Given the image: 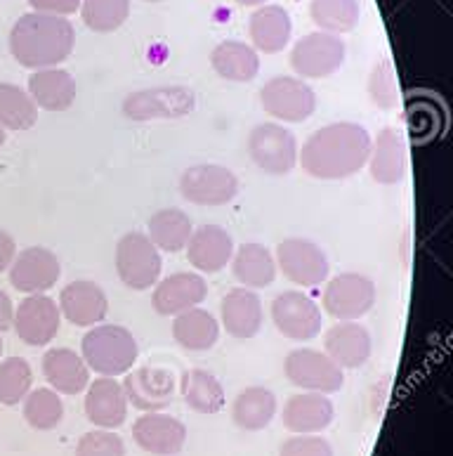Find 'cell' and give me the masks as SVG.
<instances>
[{
  "instance_id": "obj_1",
  "label": "cell",
  "mask_w": 453,
  "mask_h": 456,
  "mask_svg": "<svg viewBox=\"0 0 453 456\" xmlns=\"http://www.w3.org/2000/svg\"><path fill=\"white\" fill-rule=\"evenodd\" d=\"M371 142L368 130L359 123H328L307 137L298 161L317 180H347L368 164Z\"/></svg>"
},
{
  "instance_id": "obj_2",
  "label": "cell",
  "mask_w": 453,
  "mask_h": 456,
  "mask_svg": "<svg viewBox=\"0 0 453 456\" xmlns=\"http://www.w3.org/2000/svg\"><path fill=\"white\" fill-rule=\"evenodd\" d=\"M74 45L76 31L67 17L27 12L10 31V53L21 67L34 71L60 67L74 53Z\"/></svg>"
},
{
  "instance_id": "obj_3",
  "label": "cell",
  "mask_w": 453,
  "mask_h": 456,
  "mask_svg": "<svg viewBox=\"0 0 453 456\" xmlns=\"http://www.w3.org/2000/svg\"><path fill=\"white\" fill-rule=\"evenodd\" d=\"M140 346L135 336L118 324H97L83 336L81 357L85 360L90 371L100 376H125L135 367Z\"/></svg>"
},
{
  "instance_id": "obj_4",
  "label": "cell",
  "mask_w": 453,
  "mask_h": 456,
  "mask_svg": "<svg viewBox=\"0 0 453 456\" xmlns=\"http://www.w3.org/2000/svg\"><path fill=\"white\" fill-rule=\"evenodd\" d=\"M161 253L142 232H128L116 244V273L133 291H147L161 277Z\"/></svg>"
},
{
  "instance_id": "obj_5",
  "label": "cell",
  "mask_w": 453,
  "mask_h": 456,
  "mask_svg": "<svg viewBox=\"0 0 453 456\" xmlns=\"http://www.w3.org/2000/svg\"><path fill=\"white\" fill-rule=\"evenodd\" d=\"M197 107V93L184 86H161L130 93L121 104L128 121H161V118H182Z\"/></svg>"
},
{
  "instance_id": "obj_6",
  "label": "cell",
  "mask_w": 453,
  "mask_h": 456,
  "mask_svg": "<svg viewBox=\"0 0 453 456\" xmlns=\"http://www.w3.org/2000/svg\"><path fill=\"white\" fill-rule=\"evenodd\" d=\"M298 140L279 123H260L248 135L253 164L267 175H288L298 164Z\"/></svg>"
},
{
  "instance_id": "obj_7",
  "label": "cell",
  "mask_w": 453,
  "mask_h": 456,
  "mask_svg": "<svg viewBox=\"0 0 453 456\" xmlns=\"http://www.w3.org/2000/svg\"><path fill=\"white\" fill-rule=\"evenodd\" d=\"M286 379L300 390L307 393H321L331 395L345 386V374L336 362L326 353L311 350V347H298L288 353L284 362Z\"/></svg>"
},
{
  "instance_id": "obj_8",
  "label": "cell",
  "mask_w": 453,
  "mask_h": 456,
  "mask_svg": "<svg viewBox=\"0 0 453 456\" xmlns=\"http://www.w3.org/2000/svg\"><path fill=\"white\" fill-rule=\"evenodd\" d=\"M263 110L284 123L307 121L317 110V93L293 76H274L260 90Z\"/></svg>"
},
{
  "instance_id": "obj_9",
  "label": "cell",
  "mask_w": 453,
  "mask_h": 456,
  "mask_svg": "<svg viewBox=\"0 0 453 456\" xmlns=\"http://www.w3.org/2000/svg\"><path fill=\"white\" fill-rule=\"evenodd\" d=\"M345 41H340V36L314 31L293 45L291 67L300 78H326L345 64Z\"/></svg>"
},
{
  "instance_id": "obj_10",
  "label": "cell",
  "mask_w": 453,
  "mask_h": 456,
  "mask_svg": "<svg viewBox=\"0 0 453 456\" xmlns=\"http://www.w3.org/2000/svg\"><path fill=\"white\" fill-rule=\"evenodd\" d=\"M376 284L366 274L343 273L328 281L324 291V310L338 322H359L376 305Z\"/></svg>"
},
{
  "instance_id": "obj_11",
  "label": "cell",
  "mask_w": 453,
  "mask_h": 456,
  "mask_svg": "<svg viewBox=\"0 0 453 456\" xmlns=\"http://www.w3.org/2000/svg\"><path fill=\"white\" fill-rule=\"evenodd\" d=\"M277 267L298 286H319L328 280L331 265L326 253L310 239L291 237L277 246Z\"/></svg>"
},
{
  "instance_id": "obj_12",
  "label": "cell",
  "mask_w": 453,
  "mask_h": 456,
  "mask_svg": "<svg viewBox=\"0 0 453 456\" xmlns=\"http://www.w3.org/2000/svg\"><path fill=\"white\" fill-rule=\"evenodd\" d=\"M180 191L190 204L224 206L239 194L237 175L217 164L191 166L180 177Z\"/></svg>"
},
{
  "instance_id": "obj_13",
  "label": "cell",
  "mask_w": 453,
  "mask_h": 456,
  "mask_svg": "<svg viewBox=\"0 0 453 456\" xmlns=\"http://www.w3.org/2000/svg\"><path fill=\"white\" fill-rule=\"evenodd\" d=\"M271 322L291 341H311L321 334V310L303 291L279 293L271 303Z\"/></svg>"
},
{
  "instance_id": "obj_14",
  "label": "cell",
  "mask_w": 453,
  "mask_h": 456,
  "mask_svg": "<svg viewBox=\"0 0 453 456\" xmlns=\"http://www.w3.org/2000/svg\"><path fill=\"white\" fill-rule=\"evenodd\" d=\"M60 305L45 293H31L14 307V331L27 346H48L60 334Z\"/></svg>"
},
{
  "instance_id": "obj_15",
  "label": "cell",
  "mask_w": 453,
  "mask_h": 456,
  "mask_svg": "<svg viewBox=\"0 0 453 456\" xmlns=\"http://www.w3.org/2000/svg\"><path fill=\"white\" fill-rule=\"evenodd\" d=\"M121 386L128 404L140 411H161L175 395V374L166 367L130 369Z\"/></svg>"
},
{
  "instance_id": "obj_16",
  "label": "cell",
  "mask_w": 453,
  "mask_h": 456,
  "mask_svg": "<svg viewBox=\"0 0 453 456\" xmlns=\"http://www.w3.org/2000/svg\"><path fill=\"white\" fill-rule=\"evenodd\" d=\"M61 277L60 258L50 248L31 246L12 260L10 265V284L21 293H43L53 289Z\"/></svg>"
},
{
  "instance_id": "obj_17",
  "label": "cell",
  "mask_w": 453,
  "mask_h": 456,
  "mask_svg": "<svg viewBox=\"0 0 453 456\" xmlns=\"http://www.w3.org/2000/svg\"><path fill=\"white\" fill-rule=\"evenodd\" d=\"M133 437L144 452L154 456H175L184 450L187 426L163 411H144L133 423Z\"/></svg>"
},
{
  "instance_id": "obj_18",
  "label": "cell",
  "mask_w": 453,
  "mask_h": 456,
  "mask_svg": "<svg viewBox=\"0 0 453 456\" xmlns=\"http://www.w3.org/2000/svg\"><path fill=\"white\" fill-rule=\"evenodd\" d=\"M208 296V284L197 273H175L166 280L156 281L154 289V310L163 317H175L187 313L191 307H198Z\"/></svg>"
},
{
  "instance_id": "obj_19",
  "label": "cell",
  "mask_w": 453,
  "mask_h": 456,
  "mask_svg": "<svg viewBox=\"0 0 453 456\" xmlns=\"http://www.w3.org/2000/svg\"><path fill=\"white\" fill-rule=\"evenodd\" d=\"M336 419V407L321 393H298L286 400L284 414V428L295 433V436H319L324 433Z\"/></svg>"
},
{
  "instance_id": "obj_20",
  "label": "cell",
  "mask_w": 453,
  "mask_h": 456,
  "mask_svg": "<svg viewBox=\"0 0 453 456\" xmlns=\"http://www.w3.org/2000/svg\"><path fill=\"white\" fill-rule=\"evenodd\" d=\"M85 416L97 428H121L128 419V397L123 393L121 383L109 376L90 381L88 393H85Z\"/></svg>"
},
{
  "instance_id": "obj_21",
  "label": "cell",
  "mask_w": 453,
  "mask_h": 456,
  "mask_svg": "<svg viewBox=\"0 0 453 456\" xmlns=\"http://www.w3.org/2000/svg\"><path fill=\"white\" fill-rule=\"evenodd\" d=\"M60 313L76 327H97L109 313V298L95 281H71L60 293Z\"/></svg>"
},
{
  "instance_id": "obj_22",
  "label": "cell",
  "mask_w": 453,
  "mask_h": 456,
  "mask_svg": "<svg viewBox=\"0 0 453 456\" xmlns=\"http://www.w3.org/2000/svg\"><path fill=\"white\" fill-rule=\"evenodd\" d=\"M234 256V239L224 227L201 225L191 232L187 244V258L198 273L215 274L231 263Z\"/></svg>"
},
{
  "instance_id": "obj_23",
  "label": "cell",
  "mask_w": 453,
  "mask_h": 456,
  "mask_svg": "<svg viewBox=\"0 0 453 456\" xmlns=\"http://www.w3.org/2000/svg\"><path fill=\"white\" fill-rule=\"evenodd\" d=\"M326 354L340 369L364 367L373 353V341L368 329L359 322H340L331 327L324 336Z\"/></svg>"
},
{
  "instance_id": "obj_24",
  "label": "cell",
  "mask_w": 453,
  "mask_h": 456,
  "mask_svg": "<svg viewBox=\"0 0 453 456\" xmlns=\"http://www.w3.org/2000/svg\"><path fill=\"white\" fill-rule=\"evenodd\" d=\"M368 168H371L373 180L380 184H397L404 180L406 168H409V151H406L401 130H380L378 137L371 142Z\"/></svg>"
},
{
  "instance_id": "obj_25",
  "label": "cell",
  "mask_w": 453,
  "mask_h": 456,
  "mask_svg": "<svg viewBox=\"0 0 453 456\" xmlns=\"http://www.w3.org/2000/svg\"><path fill=\"white\" fill-rule=\"evenodd\" d=\"M220 313H222V327L224 331L239 341H246V338H253V336L260 334L264 322V310L263 300L251 289H234L222 298V305H220Z\"/></svg>"
},
{
  "instance_id": "obj_26",
  "label": "cell",
  "mask_w": 453,
  "mask_h": 456,
  "mask_svg": "<svg viewBox=\"0 0 453 456\" xmlns=\"http://www.w3.org/2000/svg\"><path fill=\"white\" fill-rule=\"evenodd\" d=\"M43 374L60 395H78L90 386L88 364L71 347H53L43 354Z\"/></svg>"
},
{
  "instance_id": "obj_27",
  "label": "cell",
  "mask_w": 453,
  "mask_h": 456,
  "mask_svg": "<svg viewBox=\"0 0 453 456\" xmlns=\"http://www.w3.org/2000/svg\"><path fill=\"white\" fill-rule=\"evenodd\" d=\"M253 48L264 55H277L291 43L293 21L281 5H260L248 20Z\"/></svg>"
},
{
  "instance_id": "obj_28",
  "label": "cell",
  "mask_w": 453,
  "mask_h": 456,
  "mask_svg": "<svg viewBox=\"0 0 453 456\" xmlns=\"http://www.w3.org/2000/svg\"><path fill=\"white\" fill-rule=\"evenodd\" d=\"M28 95L45 111H67L76 102V81L67 69H38L28 78Z\"/></svg>"
},
{
  "instance_id": "obj_29",
  "label": "cell",
  "mask_w": 453,
  "mask_h": 456,
  "mask_svg": "<svg viewBox=\"0 0 453 456\" xmlns=\"http://www.w3.org/2000/svg\"><path fill=\"white\" fill-rule=\"evenodd\" d=\"M210 67L224 81L251 83L260 71V57L248 43L222 41L210 53Z\"/></svg>"
},
{
  "instance_id": "obj_30",
  "label": "cell",
  "mask_w": 453,
  "mask_h": 456,
  "mask_svg": "<svg viewBox=\"0 0 453 456\" xmlns=\"http://www.w3.org/2000/svg\"><path fill=\"white\" fill-rule=\"evenodd\" d=\"M173 338L190 353H206L220 338V324L208 310L191 307L187 313L175 314L173 322Z\"/></svg>"
},
{
  "instance_id": "obj_31",
  "label": "cell",
  "mask_w": 453,
  "mask_h": 456,
  "mask_svg": "<svg viewBox=\"0 0 453 456\" xmlns=\"http://www.w3.org/2000/svg\"><path fill=\"white\" fill-rule=\"evenodd\" d=\"M274 416H277V395L263 386H251V388L241 390L231 404V419L239 428L248 430V433L264 430L274 421Z\"/></svg>"
},
{
  "instance_id": "obj_32",
  "label": "cell",
  "mask_w": 453,
  "mask_h": 456,
  "mask_svg": "<svg viewBox=\"0 0 453 456\" xmlns=\"http://www.w3.org/2000/svg\"><path fill=\"white\" fill-rule=\"evenodd\" d=\"M231 270L246 289H264L277 280V263L263 244H241L234 248Z\"/></svg>"
},
{
  "instance_id": "obj_33",
  "label": "cell",
  "mask_w": 453,
  "mask_h": 456,
  "mask_svg": "<svg viewBox=\"0 0 453 456\" xmlns=\"http://www.w3.org/2000/svg\"><path fill=\"white\" fill-rule=\"evenodd\" d=\"M147 230H150L147 237L151 239V244L156 248L177 253L187 248L194 225H191L190 216L180 211V208H163V211H156L151 216L150 223H147Z\"/></svg>"
},
{
  "instance_id": "obj_34",
  "label": "cell",
  "mask_w": 453,
  "mask_h": 456,
  "mask_svg": "<svg viewBox=\"0 0 453 456\" xmlns=\"http://www.w3.org/2000/svg\"><path fill=\"white\" fill-rule=\"evenodd\" d=\"M182 400L197 414H217L224 407V388L206 369H190L182 374Z\"/></svg>"
},
{
  "instance_id": "obj_35",
  "label": "cell",
  "mask_w": 453,
  "mask_h": 456,
  "mask_svg": "<svg viewBox=\"0 0 453 456\" xmlns=\"http://www.w3.org/2000/svg\"><path fill=\"white\" fill-rule=\"evenodd\" d=\"M310 17L319 31L340 36L354 31L361 17L359 0H311Z\"/></svg>"
},
{
  "instance_id": "obj_36",
  "label": "cell",
  "mask_w": 453,
  "mask_h": 456,
  "mask_svg": "<svg viewBox=\"0 0 453 456\" xmlns=\"http://www.w3.org/2000/svg\"><path fill=\"white\" fill-rule=\"evenodd\" d=\"M38 121V107L27 90L0 83V126L7 130H28Z\"/></svg>"
},
{
  "instance_id": "obj_37",
  "label": "cell",
  "mask_w": 453,
  "mask_h": 456,
  "mask_svg": "<svg viewBox=\"0 0 453 456\" xmlns=\"http://www.w3.org/2000/svg\"><path fill=\"white\" fill-rule=\"evenodd\" d=\"M81 17L95 34H114L128 21L130 0H81Z\"/></svg>"
},
{
  "instance_id": "obj_38",
  "label": "cell",
  "mask_w": 453,
  "mask_h": 456,
  "mask_svg": "<svg viewBox=\"0 0 453 456\" xmlns=\"http://www.w3.org/2000/svg\"><path fill=\"white\" fill-rule=\"evenodd\" d=\"M24 419L36 430H54L64 419V402L53 388L31 390L24 397Z\"/></svg>"
},
{
  "instance_id": "obj_39",
  "label": "cell",
  "mask_w": 453,
  "mask_h": 456,
  "mask_svg": "<svg viewBox=\"0 0 453 456\" xmlns=\"http://www.w3.org/2000/svg\"><path fill=\"white\" fill-rule=\"evenodd\" d=\"M34 374L24 357H7L0 362V404L14 407L31 393Z\"/></svg>"
},
{
  "instance_id": "obj_40",
  "label": "cell",
  "mask_w": 453,
  "mask_h": 456,
  "mask_svg": "<svg viewBox=\"0 0 453 456\" xmlns=\"http://www.w3.org/2000/svg\"><path fill=\"white\" fill-rule=\"evenodd\" d=\"M76 456H125V444L114 430H90L76 444Z\"/></svg>"
},
{
  "instance_id": "obj_41",
  "label": "cell",
  "mask_w": 453,
  "mask_h": 456,
  "mask_svg": "<svg viewBox=\"0 0 453 456\" xmlns=\"http://www.w3.org/2000/svg\"><path fill=\"white\" fill-rule=\"evenodd\" d=\"M368 93H371L373 104H378L380 110H392V107H397V83H394L392 64L387 60H380L373 67L371 81H368Z\"/></svg>"
},
{
  "instance_id": "obj_42",
  "label": "cell",
  "mask_w": 453,
  "mask_h": 456,
  "mask_svg": "<svg viewBox=\"0 0 453 456\" xmlns=\"http://www.w3.org/2000/svg\"><path fill=\"white\" fill-rule=\"evenodd\" d=\"M279 456H333V447L326 437L295 436L281 444Z\"/></svg>"
},
{
  "instance_id": "obj_43",
  "label": "cell",
  "mask_w": 453,
  "mask_h": 456,
  "mask_svg": "<svg viewBox=\"0 0 453 456\" xmlns=\"http://www.w3.org/2000/svg\"><path fill=\"white\" fill-rule=\"evenodd\" d=\"M28 5H31V12L69 17L81 10V0H28Z\"/></svg>"
},
{
  "instance_id": "obj_44",
  "label": "cell",
  "mask_w": 453,
  "mask_h": 456,
  "mask_svg": "<svg viewBox=\"0 0 453 456\" xmlns=\"http://www.w3.org/2000/svg\"><path fill=\"white\" fill-rule=\"evenodd\" d=\"M14 258H17V244L5 230H0V274L10 270Z\"/></svg>"
},
{
  "instance_id": "obj_45",
  "label": "cell",
  "mask_w": 453,
  "mask_h": 456,
  "mask_svg": "<svg viewBox=\"0 0 453 456\" xmlns=\"http://www.w3.org/2000/svg\"><path fill=\"white\" fill-rule=\"evenodd\" d=\"M14 324V303L10 300L5 291H0V331H7V329Z\"/></svg>"
},
{
  "instance_id": "obj_46",
  "label": "cell",
  "mask_w": 453,
  "mask_h": 456,
  "mask_svg": "<svg viewBox=\"0 0 453 456\" xmlns=\"http://www.w3.org/2000/svg\"><path fill=\"white\" fill-rule=\"evenodd\" d=\"M237 3L244 7H255V5H264L267 0H237Z\"/></svg>"
},
{
  "instance_id": "obj_47",
  "label": "cell",
  "mask_w": 453,
  "mask_h": 456,
  "mask_svg": "<svg viewBox=\"0 0 453 456\" xmlns=\"http://www.w3.org/2000/svg\"><path fill=\"white\" fill-rule=\"evenodd\" d=\"M3 144H5V128L0 126V147H3Z\"/></svg>"
},
{
  "instance_id": "obj_48",
  "label": "cell",
  "mask_w": 453,
  "mask_h": 456,
  "mask_svg": "<svg viewBox=\"0 0 453 456\" xmlns=\"http://www.w3.org/2000/svg\"><path fill=\"white\" fill-rule=\"evenodd\" d=\"M0 357H3V338H0Z\"/></svg>"
},
{
  "instance_id": "obj_49",
  "label": "cell",
  "mask_w": 453,
  "mask_h": 456,
  "mask_svg": "<svg viewBox=\"0 0 453 456\" xmlns=\"http://www.w3.org/2000/svg\"><path fill=\"white\" fill-rule=\"evenodd\" d=\"M147 3H161V0H147Z\"/></svg>"
}]
</instances>
